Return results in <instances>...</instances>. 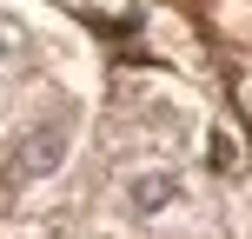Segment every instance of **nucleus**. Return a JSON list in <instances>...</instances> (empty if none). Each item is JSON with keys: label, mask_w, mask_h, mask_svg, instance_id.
Returning <instances> with one entry per match:
<instances>
[{"label": "nucleus", "mask_w": 252, "mask_h": 239, "mask_svg": "<svg viewBox=\"0 0 252 239\" xmlns=\"http://www.w3.org/2000/svg\"><path fill=\"white\" fill-rule=\"evenodd\" d=\"M179 200H186V173H179V166L146 160V166L126 173V206H133V219H159V213H173Z\"/></svg>", "instance_id": "f03ea898"}, {"label": "nucleus", "mask_w": 252, "mask_h": 239, "mask_svg": "<svg viewBox=\"0 0 252 239\" xmlns=\"http://www.w3.org/2000/svg\"><path fill=\"white\" fill-rule=\"evenodd\" d=\"M206 153H213L219 173H239V160H246V153H239V133H226V126H213V133H206Z\"/></svg>", "instance_id": "7ed1b4c3"}, {"label": "nucleus", "mask_w": 252, "mask_h": 239, "mask_svg": "<svg viewBox=\"0 0 252 239\" xmlns=\"http://www.w3.org/2000/svg\"><path fill=\"white\" fill-rule=\"evenodd\" d=\"M13 53H20V34H13V27H0V67H7Z\"/></svg>", "instance_id": "20e7f679"}, {"label": "nucleus", "mask_w": 252, "mask_h": 239, "mask_svg": "<svg viewBox=\"0 0 252 239\" xmlns=\"http://www.w3.org/2000/svg\"><path fill=\"white\" fill-rule=\"evenodd\" d=\"M73 139H80V113H73V106H47V113H33L27 126L7 133V153H0V160L13 166V179L40 186V179H53L66 166Z\"/></svg>", "instance_id": "f257e3e1"}, {"label": "nucleus", "mask_w": 252, "mask_h": 239, "mask_svg": "<svg viewBox=\"0 0 252 239\" xmlns=\"http://www.w3.org/2000/svg\"><path fill=\"white\" fill-rule=\"evenodd\" d=\"M0 179H7V166H0Z\"/></svg>", "instance_id": "39448f33"}]
</instances>
